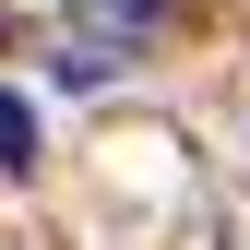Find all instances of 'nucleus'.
Wrapping results in <instances>:
<instances>
[{"instance_id": "f257e3e1", "label": "nucleus", "mask_w": 250, "mask_h": 250, "mask_svg": "<svg viewBox=\"0 0 250 250\" xmlns=\"http://www.w3.org/2000/svg\"><path fill=\"white\" fill-rule=\"evenodd\" d=\"M60 12H72V36H96V48L131 60V48H155L179 24V0H60Z\"/></svg>"}, {"instance_id": "f03ea898", "label": "nucleus", "mask_w": 250, "mask_h": 250, "mask_svg": "<svg viewBox=\"0 0 250 250\" xmlns=\"http://www.w3.org/2000/svg\"><path fill=\"white\" fill-rule=\"evenodd\" d=\"M0 167H12V179L36 167V107H24V96H0Z\"/></svg>"}]
</instances>
